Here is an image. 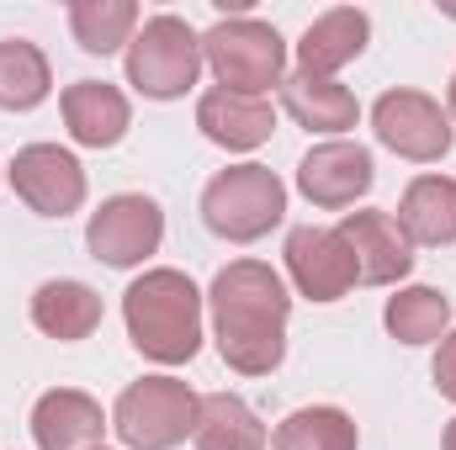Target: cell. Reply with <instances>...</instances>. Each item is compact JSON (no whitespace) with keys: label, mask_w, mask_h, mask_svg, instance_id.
<instances>
[{"label":"cell","mask_w":456,"mask_h":450,"mask_svg":"<svg viewBox=\"0 0 456 450\" xmlns=\"http://www.w3.org/2000/svg\"><path fill=\"white\" fill-rule=\"evenodd\" d=\"M208 308H213V339L228 371L271 376L287 360L292 297L265 260H228L208 286Z\"/></svg>","instance_id":"cell-1"},{"label":"cell","mask_w":456,"mask_h":450,"mask_svg":"<svg viewBox=\"0 0 456 450\" xmlns=\"http://www.w3.org/2000/svg\"><path fill=\"white\" fill-rule=\"evenodd\" d=\"M202 292L186 270L154 265L122 292V324L143 360L154 366H186L202 350Z\"/></svg>","instance_id":"cell-2"},{"label":"cell","mask_w":456,"mask_h":450,"mask_svg":"<svg viewBox=\"0 0 456 450\" xmlns=\"http://www.w3.org/2000/svg\"><path fill=\"white\" fill-rule=\"evenodd\" d=\"M202 64L213 69L218 91L233 96H265L287 80V43L271 21L255 16H224L202 32Z\"/></svg>","instance_id":"cell-3"},{"label":"cell","mask_w":456,"mask_h":450,"mask_svg":"<svg viewBox=\"0 0 456 450\" xmlns=\"http://www.w3.org/2000/svg\"><path fill=\"white\" fill-rule=\"evenodd\" d=\"M202 398L181 376H138L117 392L112 435L127 450H175L191 440Z\"/></svg>","instance_id":"cell-4"},{"label":"cell","mask_w":456,"mask_h":450,"mask_svg":"<svg viewBox=\"0 0 456 450\" xmlns=\"http://www.w3.org/2000/svg\"><path fill=\"white\" fill-rule=\"evenodd\" d=\"M202 75V37L186 16L159 11L127 43V85L149 101H181Z\"/></svg>","instance_id":"cell-5"},{"label":"cell","mask_w":456,"mask_h":450,"mask_svg":"<svg viewBox=\"0 0 456 450\" xmlns=\"http://www.w3.org/2000/svg\"><path fill=\"white\" fill-rule=\"evenodd\" d=\"M287 218V186L265 165H228L202 186V223L228 244H255Z\"/></svg>","instance_id":"cell-6"},{"label":"cell","mask_w":456,"mask_h":450,"mask_svg":"<svg viewBox=\"0 0 456 450\" xmlns=\"http://www.w3.org/2000/svg\"><path fill=\"white\" fill-rule=\"evenodd\" d=\"M371 133L382 149H393L398 159H414V165L446 159L456 143L452 112L425 91H382L371 107Z\"/></svg>","instance_id":"cell-7"},{"label":"cell","mask_w":456,"mask_h":450,"mask_svg":"<svg viewBox=\"0 0 456 450\" xmlns=\"http://www.w3.org/2000/svg\"><path fill=\"white\" fill-rule=\"evenodd\" d=\"M159 244H165V213H159V202L143 197V191L107 197V202L91 213V223H86V249H91L102 265H112V270L143 265Z\"/></svg>","instance_id":"cell-8"},{"label":"cell","mask_w":456,"mask_h":450,"mask_svg":"<svg viewBox=\"0 0 456 450\" xmlns=\"http://www.w3.org/2000/svg\"><path fill=\"white\" fill-rule=\"evenodd\" d=\"M11 191L37 213V218H69L86 202V165L59 149V143H27L11 159Z\"/></svg>","instance_id":"cell-9"},{"label":"cell","mask_w":456,"mask_h":450,"mask_svg":"<svg viewBox=\"0 0 456 450\" xmlns=\"http://www.w3.org/2000/svg\"><path fill=\"white\" fill-rule=\"evenodd\" d=\"M287 276L292 286L308 297V302H340L345 292L361 281L355 276V254L345 244L340 228H319V223H303L287 233Z\"/></svg>","instance_id":"cell-10"},{"label":"cell","mask_w":456,"mask_h":450,"mask_svg":"<svg viewBox=\"0 0 456 450\" xmlns=\"http://www.w3.org/2000/svg\"><path fill=\"white\" fill-rule=\"evenodd\" d=\"M377 181V165H371V149L350 143V138H330L319 149L303 154L297 165V191L324 207V213H340V207H355Z\"/></svg>","instance_id":"cell-11"},{"label":"cell","mask_w":456,"mask_h":450,"mask_svg":"<svg viewBox=\"0 0 456 450\" xmlns=\"http://www.w3.org/2000/svg\"><path fill=\"white\" fill-rule=\"evenodd\" d=\"M340 233L355 254V276L366 286H398L409 270H414V244L403 238V228L393 223V213H345Z\"/></svg>","instance_id":"cell-12"},{"label":"cell","mask_w":456,"mask_h":450,"mask_svg":"<svg viewBox=\"0 0 456 450\" xmlns=\"http://www.w3.org/2000/svg\"><path fill=\"white\" fill-rule=\"evenodd\" d=\"M107 435V414L80 387H53L32 403V440L37 450H96Z\"/></svg>","instance_id":"cell-13"},{"label":"cell","mask_w":456,"mask_h":450,"mask_svg":"<svg viewBox=\"0 0 456 450\" xmlns=\"http://www.w3.org/2000/svg\"><path fill=\"white\" fill-rule=\"evenodd\" d=\"M366 43H371V16L355 5H335V11L308 21V32L297 43V75L335 80L345 64H355L366 53Z\"/></svg>","instance_id":"cell-14"},{"label":"cell","mask_w":456,"mask_h":450,"mask_svg":"<svg viewBox=\"0 0 456 450\" xmlns=\"http://www.w3.org/2000/svg\"><path fill=\"white\" fill-rule=\"evenodd\" d=\"M59 112H64V127L80 149H117L133 127V107L127 96L107 85V80H75L64 85L59 96Z\"/></svg>","instance_id":"cell-15"},{"label":"cell","mask_w":456,"mask_h":450,"mask_svg":"<svg viewBox=\"0 0 456 450\" xmlns=\"http://www.w3.org/2000/svg\"><path fill=\"white\" fill-rule=\"evenodd\" d=\"M197 127L208 143H218L228 154H249L276 133V112L265 96H233V91H208L197 101Z\"/></svg>","instance_id":"cell-16"},{"label":"cell","mask_w":456,"mask_h":450,"mask_svg":"<svg viewBox=\"0 0 456 450\" xmlns=\"http://www.w3.org/2000/svg\"><path fill=\"white\" fill-rule=\"evenodd\" d=\"M393 223L403 228V238L419 244V249L456 244V181L452 175H414Z\"/></svg>","instance_id":"cell-17"},{"label":"cell","mask_w":456,"mask_h":450,"mask_svg":"<svg viewBox=\"0 0 456 450\" xmlns=\"http://www.w3.org/2000/svg\"><path fill=\"white\" fill-rule=\"evenodd\" d=\"M281 107L297 127L308 133H324V138H340L361 122V101L355 91H345L340 80H314V75H292L281 80Z\"/></svg>","instance_id":"cell-18"},{"label":"cell","mask_w":456,"mask_h":450,"mask_svg":"<svg viewBox=\"0 0 456 450\" xmlns=\"http://www.w3.org/2000/svg\"><path fill=\"white\" fill-rule=\"evenodd\" d=\"M32 324L59 344H80L102 329V297L86 281H43L32 292Z\"/></svg>","instance_id":"cell-19"},{"label":"cell","mask_w":456,"mask_h":450,"mask_svg":"<svg viewBox=\"0 0 456 450\" xmlns=\"http://www.w3.org/2000/svg\"><path fill=\"white\" fill-rule=\"evenodd\" d=\"M191 440H197V450H265L271 435L239 392H208L202 408H197Z\"/></svg>","instance_id":"cell-20"},{"label":"cell","mask_w":456,"mask_h":450,"mask_svg":"<svg viewBox=\"0 0 456 450\" xmlns=\"http://www.w3.org/2000/svg\"><path fill=\"white\" fill-rule=\"evenodd\" d=\"M382 324L398 344H441L452 334V297L436 286H403L398 297H387Z\"/></svg>","instance_id":"cell-21"},{"label":"cell","mask_w":456,"mask_h":450,"mask_svg":"<svg viewBox=\"0 0 456 450\" xmlns=\"http://www.w3.org/2000/svg\"><path fill=\"white\" fill-rule=\"evenodd\" d=\"M48 91H53L48 53L27 37H5L0 43V112H32L48 101Z\"/></svg>","instance_id":"cell-22"},{"label":"cell","mask_w":456,"mask_h":450,"mask_svg":"<svg viewBox=\"0 0 456 450\" xmlns=\"http://www.w3.org/2000/svg\"><path fill=\"white\" fill-rule=\"evenodd\" d=\"M276 450H361V430L345 408H330V403H314V408H297L276 424L271 435Z\"/></svg>","instance_id":"cell-23"},{"label":"cell","mask_w":456,"mask_h":450,"mask_svg":"<svg viewBox=\"0 0 456 450\" xmlns=\"http://www.w3.org/2000/svg\"><path fill=\"white\" fill-rule=\"evenodd\" d=\"M69 32L86 53H117L138 32V5L133 0H75L69 5Z\"/></svg>","instance_id":"cell-24"},{"label":"cell","mask_w":456,"mask_h":450,"mask_svg":"<svg viewBox=\"0 0 456 450\" xmlns=\"http://www.w3.org/2000/svg\"><path fill=\"white\" fill-rule=\"evenodd\" d=\"M436 387H441V398H452L456 403V329L446 339H441V350H436Z\"/></svg>","instance_id":"cell-25"},{"label":"cell","mask_w":456,"mask_h":450,"mask_svg":"<svg viewBox=\"0 0 456 450\" xmlns=\"http://www.w3.org/2000/svg\"><path fill=\"white\" fill-rule=\"evenodd\" d=\"M446 112L456 117V75H452V91H446Z\"/></svg>","instance_id":"cell-26"},{"label":"cell","mask_w":456,"mask_h":450,"mask_svg":"<svg viewBox=\"0 0 456 450\" xmlns=\"http://www.w3.org/2000/svg\"><path fill=\"white\" fill-rule=\"evenodd\" d=\"M446 450H456V419L446 424Z\"/></svg>","instance_id":"cell-27"},{"label":"cell","mask_w":456,"mask_h":450,"mask_svg":"<svg viewBox=\"0 0 456 450\" xmlns=\"http://www.w3.org/2000/svg\"><path fill=\"white\" fill-rule=\"evenodd\" d=\"M96 450H107V446H96Z\"/></svg>","instance_id":"cell-28"}]
</instances>
